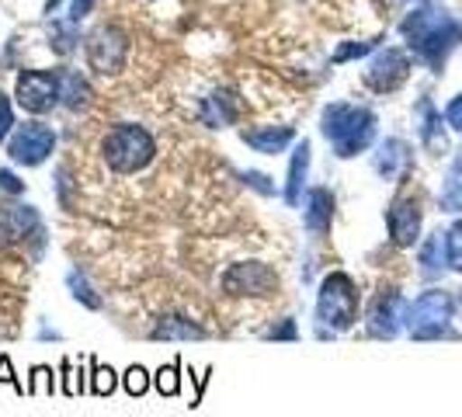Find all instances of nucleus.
<instances>
[{
  "mask_svg": "<svg viewBox=\"0 0 462 417\" xmlns=\"http://www.w3.org/2000/svg\"><path fill=\"white\" fill-rule=\"evenodd\" d=\"M202 122H206L208 129H226L236 122V105H233V97L226 91H216L208 94L206 101H202Z\"/></svg>",
  "mask_w": 462,
  "mask_h": 417,
  "instance_id": "22",
  "label": "nucleus"
},
{
  "mask_svg": "<svg viewBox=\"0 0 462 417\" xmlns=\"http://www.w3.org/2000/svg\"><path fill=\"white\" fill-rule=\"evenodd\" d=\"M116 386H118V375L112 366H101V362H94L91 358V390L94 396H112L116 394Z\"/></svg>",
  "mask_w": 462,
  "mask_h": 417,
  "instance_id": "25",
  "label": "nucleus"
},
{
  "mask_svg": "<svg viewBox=\"0 0 462 417\" xmlns=\"http://www.w3.org/2000/svg\"><path fill=\"white\" fill-rule=\"evenodd\" d=\"M439 202L445 212H462V153L456 157L452 171H448V178H445V185H441Z\"/></svg>",
  "mask_w": 462,
  "mask_h": 417,
  "instance_id": "23",
  "label": "nucleus"
},
{
  "mask_svg": "<svg viewBox=\"0 0 462 417\" xmlns=\"http://www.w3.org/2000/svg\"><path fill=\"white\" fill-rule=\"evenodd\" d=\"M445 255H448V268L462 275V219H456L452 230L445 233Z\"/></svg>",
  "mask_w": 462,
  "mask_h": 417,
  "instance_id": "28",
  "label": "nucleus"
},
{
  "mask_svg": "<svg viewBox=\"0 0 462 417\" xmlns=\"http://www.w3.org/2000/svg\"><path fill=\"white\" fill-rule=\"evenodd\" d=\"M28 394L32 396H52L56 394V372L49 366H35L28 375Z\"/></svg>",
  "mask_w": 462,
  "mask_h": 417,
  "instance_id": "27",
  "label": "nucleus"
},
{
  "mask_svg": "<svg viewBox=\"0 0 462 417\" xmlns=\"http://www.w3.org/2000/svg\"><path fill=\"white\" fill-rule=\"evenodd\" d=\"M226 296H254V300H268L278 292V272L264 261H236L230 264L223 278H219Z\"/></svg>",
  "mask_w": 462,
  "mask_h": 417,
  "instance_id": "6",
  "label": "nucleus"
},
{
  "mask_svg": "<svg viewBox=\"0 0 462 417\" xmlns=\"http://www.w3.org/2000/svg\"><path fill=\"white\" fill-rule=\"evenodd\" d=\"M42 230V216L39 208L28 202H0V247L22 244L32 233Z\"/></svg>",
  "mask_w": 462,
  "mask_h": 417,
  "instance_id": "14",
  "label": "nucleus"
},
{
  "mask_svg": "<svg viewBox=\"0 0 462 417\" xmlns=\"http://www.w3.org/2000/svg\"><path fill=\"white\" fill-rule=\"evenodd\" d=\"M310 143L302 139L296 143L292 150V161H289V174H285V206L289 208H300L302 206V191H306V181H310Z\"/></svg>",
  "mask_w": 462,
  "mask_h": 417,
  "instance_id": "17",
  "label": "nucleus"
},
{
  "mask_svg": "<svg viewBox=\"0 0 462 417\" xmlns=\"http://www.w3.org/2000/svg\"><path fill=\"white\" fill-rule=\"evenodd\" d=\"M181 362H171V366H161L157 375H153V386H157V394L161 396H178L181 390Z\"/></svg>",
  "mask_w": 462,
  "mask_h": 417,
  "instance_id": "26",
  "label": "nucleus"
},
{
  "mask_svg": "<svg viewBox=\"0 0 462 417\" xmlns=\"http://www.w3.org/2000/svg\"><path fill=\"white\" fill-rule=\"evenodd\" d=\"M240 136H244V143H247L254 153L278 157V153H285V150L296 143V129H292V125H257V129H244Z\"/></svg>",
  "mask_w": 462,
  "mask_h": 417,
  "instance_id": "16",
  "label": "nucleus"
},
{
  "mask_svg": "<svg viewBox=\"0 0 462 417\" xmlns=\"http://www.w3.org/2000/svg\"><path fill=\"white\" fill-rule=\"evenodd\" d=\"M302 227L313 240L330 236V227H334V195H330V188L317 185L306 191V199H302Z\"/></svg>",
  "mask_w": 462,
  "mask_h": 417,
  "instance_id": "15",
  "label": "nucleus"
},
{
  "mask_svg": "<svg viewBox=\"0 0 462 417\" xmlns=\"http://www.w3.org/2000/svg\"><path fill=\"white\" fill-rule=\"evenodd\" d=\"M14 97L24 112L32 116H46L60 105V84H56V70H24L18 73Z\"/></svg>",
  "mask_w": 462,
  "mask_h": 417,
  "instance_id": "10",
  "label": "nucleus"
},
{
  "mask_svg": "<svg viewBox=\"0 0 462 417\" xmlns=\"http://www.w3.org/2000/svg\"><path fill=\"white\" fill-rule=\"evenodd\" d=\"M0 383H11L18 394H28V386H24L22 379L14 375V369H11V358H7V355H0Z\"/></svg>",
  "mask_w": 462,
  "mask_h": 417,
  "instance_id": "36",
  "label": "nucleus"
},
{
  "mask_svg": "<svg viewBox=\"0 0 462 417\" xmlns=\"http://www.w3.org/2000/svg\"><path fill=\"white\" fill-rule=\"evenodd\" d=\"M11 129H14V112H11V101H7V94H0V143H7Z\"/></svg>",
  "mask_w": 462,
  "mask_h": 417,
  "instance_id": "34",
  "label": "nucleus"
},
{
  "mask_svg": "<svg viewBox=\"0 0 462 417\" xmlns=\"http://www.w3.org/2000/svg\"><path fill=\"white\" fill-rule=\"evenodd\" d=\"M407 46L414 49L417 60H424L428 67L439 73L448 60V52L462 42V22H456L448 11L439 7H417L400 24Z\"/></svg>",
  "mask_w": 462,
  "mask_h": 417,
  "instance_id": "1",
  "label": "nucleus"
},
{
  "mask_svg": "<svg viewBox=\"0 0 462 417\" xmlns=\"http://www.w3.org/2000/svg\"><path fill=\"white\" fill-rule=\"evenodd\" d=\"M452 317H456V300L441 289H428L407 310V334L414 341H439L448 334Z\"/></svg>",
  "mask_w": 462,
  "mask_h": 417,
  "instance_id": "5",
  "label": "nucleus"
},
{
  "mask_svg": "<svg viewBox=\"0 0 462 417\" xmlns=\"http://www.w3.org/2000/svg\"><path fill=\"white\" fill-rule=\"evenodd\" d=\"M372 49H375V39H372V42H351V46H341L337 52H334V63H347V60L365 56V52H372Z\"/></svg>",
  "mask_w": 462,
  "mask_h": 417,
  "instance_id": "33",
  "label": "nucleus"
},
{
  "mask_svg": "<svg viewBox=\"0 0 462 417\" xmlns=\"http://www.w3.org/2000/svg\"><path fill=\"white\" fill-rule=\"evenodd\" d=\"M417 133H420V143L431 150V153H441L445 150V125H441V116L435 112V105L424 97L417 105Z\"/></svg>",
  "mask_w": 462,
  "mask_h": 417,
  "instance_id": "21",
  "label": "nucleus"
},
{
  "mask_svg": "<svg viewBox=\"0 0 462 417\" xmlns=\"http://www.w3.org/2000/svg\"><path fill=\"white\" fill-rule=\"evenodd\" d=\"M94 4H97V0H73V4H69V22L88 18V14L94 11Z\"/></svg>",
  "mask_w": 462,
  "mask_h": 417,
  "instance_id": "39",
  "label": "nucleus"
},
{
  "mask_svg": "<svg viewBox=\"0 0 462 417\" xmlns=\"http://www.w3.org/2000/svg\"><path fill=\"white\" fill-rule=\"evenodd\" d=\"M56 150V133L49 129L46 122H24V125H14L11 136H7V153L14 163H24V167H39L46 163Z\"/></svg>",
  "mask_w": 462,
  "mask_h": 417,
  "instance_id": "8",
  "label": "nucleus"
},
{
  "mask_svg": "<svg viewBox=\"0 0 462 417\" xmlns=\"http://www.w3.org/2000/svg\"><path fill=\"white\" fill-rule=\"evenodd\" d=\"M445 125L456 129V133H462V94L448 101V108H445Z\"/></svg>",
  "mask_w": 462,
  "mask_h": 417,
  "instance_id": "37",
  "label": "nucleus"
},
{
  "mask_svg": "<svg viewBox=\"0 0 462 417\" xmlns=\"http://www.w3.org/2000/svg\"><path fill=\"white\" fill-rule=\"evenodd\" d=\"M60 372H63V394L77 396V372H73V362H69V358H63Z\"/></svg>",
  "mask_w": 462,
  "mask_h": 417,
  "instance_id": "38",
  "label": "nucleus"
},
{
  "mask_svg": "<svg viewBox=\"0 0 462 417\" xmlns=\"http://www.w3.org/2000/svg\"><path fill=\"white\" fill-rule=\"evenodd\" d=\"M101 157L116 174H136L157 157V143L136 122H118L101 139Z\"/></svg>",
  "mask_w": 462,
  "mask_h": 417,
  "instance_id": "4",
  "label": "nucleus"
},
{
  "mask_svg": "<svg viewBox=\"0 0 462 417\" xmlns=\"http://www.w3.org/2000/svg\"><path fill=\"white\" fill-rule=\"evenodd\" d=\"M372 167L383 181H407L414 171V146L400 136L383 139L372 153Z\"/></svg>",
  "mask_w": 462,
  "mask_h": 417,
  "instance_id": "13",
  "label": "nucleus"
},
{
  "mask_svg": "<svg viewBox=\"0 0 462 417\" xmlns=\"http://www.w3.org/2000/svg\"><path fill=\"white\" fill-rule=\"evenodd\" d=\"M420 223H424V212L414 195H396L386 208V227L396 247H414L420 240Z\"/></svg>",
  "mask_w": 462,
  "mask_h": 417,
  "instance_id": "12",
  "label": "nucleus"
},
{
  "mask_svg": "<svg viewBox=\"0 0 462 417\" xmlns=\"http://www.w3.org/2000/svg\"><path fill=\"white\" fill-rule=\"evenodd\" d=\"M261 338H264V341H300V327H296L292 317H282V320H275L272 327H264Z\"/></svg>",
  "mask_w": 462,
  "mask_h": 417,
  "instance_id": "29",
  "label": "nucleus"
},
{
  "mask_svg": "<svg viewBox=\"0 0 462 417\" xmlns=\"http://www.w3.org/2000/svg\"><path fill=\"white\" fill-rule=\"evenodd\" d=\"M320 133L334 146V157H341V161L358 157L375 143V112L365 108V105L334 101L320 116Z\"/></svg>",
  "mask_w": 462,
  "mask_h": 417,
  "instance_id": "2",
  "label": "nucleus"
},
{
  "mask_svg": "<svg viewBox=\"0 0 462 417\" xmlns=\"http://www.w3.org/2000/svg\"><path fill=\"white\" fill-rule=\"evenodd\" d=\"M358 282L347 272H330L320 278L317 289V338L320 341H334L337 334H345L358 324Z\"/></svg>",
  "mask_w": 462,
  "mask_h": 417,
  "instance_id": "3",
  "label": "nucleus"
},
{
  "mask_svg": "<svg viewBox=\"0 0 462 417\" xmlns=\"http://www.w3.org/2000/svg\"><path fill=\"white\" fill-rule=\"evenodd\" d=\"M84 52H88V67L94 73H118L129 60V35L118 28V24H101L94 28L84 42Z\"/></svg>",
  "mask_w": 462,
  "mask_h": 417,
  "instance_id": "7",
  "label": "nucleus"
},
{
  "mask_svg": "<svg viewBox=\"0 0 462 417\" xmlns=\"http://www.w3.org/2000/svg\"><path fill=\"white\" fill-rule=\"evenodd\" d=\"M240 181H244L247 188H254L257 195H264V199H272V195H275L272 178H268V174H261V171H244V174H240Z\"/></svg>",
  "mask_w": 462,
  "mask_h": 417,
  "instance_id": "31",
  "label": "nucleus"
},
{
  "mask_svg": "<svg viewBox=\"0 0 462 417\" xmlns=\"http://www.w3.org/2000/svg\"><path fill=\"white\" fill-rule=\"evenodd\" d=\"M407 310L411 302L403 300L396 289H383L365 310V327H369V338L379 341H393L407 330Z\"/></svg>",
  "mask_w": 462,
  "mask_h": 417,
  "instance_id": "9",
  "label": "nucleus"
},
{
  "mask_svg": "<svg viewBox=\"0 0 462 417\" xmlns=\"http://www.w3.org/2000/svg\"><path fill=\"white\" fill-rule=\"evenodd\" d=\"M56 195H60V206L73 208V199H69V171H67V167H60V171H56Z\"/></svg>",
  "mask_w": 462,
  "mask_h": 417,
  "instance_id": "35",
  "label": "nucleus"
},
{
  "mask_svg": "<svg viewBox=\"0 0 462 417\" xmlns=\"http://www.w3.org/2000/svg\"><path fill=\"white\" fill-rule=\"evenodd\" d=\"M417 264H420V275L428 278V282H435L448 272V255H445V233H431L424 244H420V251H417Z\"/></svg>",
  "mask_w": 462,
  "mask_h": 417,
  "instance_id": "20",
  "label": "nucleus"
},
{
  "mask_svg": "<svg viewBox=\"0 0 462 417\" xmlns=\"http://www.w3.org/2000/svg\"><path fill=\"white\" fill-rule=\"evenodd\" d=\"M122 383H125V394L129 396H143L146 390H150L153 379H150V372L143 369V366H133V369L122 375Z\"/></svg>",
  "mask_w": 462,
  "mask_h": 417,
  "instance_id": "30",
  "label": "nucleus"
},
{
  "mask_svg": "<svg viewBox=\"0 0 462 417\" xmlns=\"http://www.w3.org/2000/svg\"><path fill=\"white\" fill-rule=\"evenodd\" d=\"M39 338H42V341H63V334H60L56 327H52V330H49V327H42V330H39Z\"/></svg>",
  "mask_w": 462,
  "mask_h": 417,
  "instance_id": "41",
  "label": "nucleus"
},
{
  "mask_svg": "<svg viewBox=\"0 0 462 417\" xmlns=\"http://www.w3.org/2000/svg\"><path fill=\"white\" fill-rule=\"evenodd\" d=\"M0 191H7L11 199H18V195H24V181L14 174V171H7L4 163H0Z\"/></svg>",
  "mask_w": 462,
  "mask_h": 417,
  "instance_id": "32",
  "label": "nucleus"
},
{
  "mask_svg": "<svg viewBox=\"0 0 462 417\" xmlns=\"http://www.w3.org/2000/svg\"><path fill=\"white\" fill-rule=\"evenodd\" d=\"M150 338L153 341H202L206 327L195 324L191 317H181V313H163L150 330Z\"/></svg>",
  "mask_w": 462,
  "mask_h": 417,
  "instance_id": "18",
  "label": "nucleus"
},
{
  "mask_svg": "<svg viewBox=\"0 0 462 417\" xmlns=\"http://www.w3.org/2000/svg\"><path fill=\"white\" fill-rule=\"evenodd\" d=\"M56 84H60V105L69 112H80L94 101L88 77H80L77 70H56Z\"/></svg>",
  "mask_w": 462,
  "mask_h": 417,
  "instance_id": "19",
  "label": "nucleus"
},
{
  "mask_svg": "<svg viewBox=\"0 0 462 417\" xmlns=\"http://www.w3.org/2000/svg\"><path fill=\"white\" fill-rule=\"evenodd\" d=\"M67 289H69V296L80 302V306H88V310H101V306H105V300L94 292V285L88 282V275H80V268H69Z\"/></svg>",
  "mask_w": 462,
  "mask_h": 417,
  "instance_id": "24",
  "label": "nucleus"
},
{
  "mask_svg": "<svg viewBox=\"0 0 462 417\" xmlns=\"http://www.w3.org/2000/svg\"><path fill=\"white\" fill-rule=\"evenodd\" d=\"M411 77V56L403 49H383L372 56L369 70H365V84L375 94H393L396 88H403Z\"/></svg>",
  "mask_w": 462,
  "mask_h": 417,
  "instance_id": "11",
  "label": "nucleus"
},
{
  "mask_svg": "<svg viewBox=\"0 0 462 417\" xmlns=\"http://www.w3.org/2000/svg\"><path fill=\"white\" fill-rule=\"evenodd\" d=\"M73 42H77V39H73V32H56V42H52V46H56V52H69Z\"/></svg>",
  "mask_w": 462,
  "mask_h": 417,
  "instance_id": "40",
  "label": "nucleus"
}]
</instances>
